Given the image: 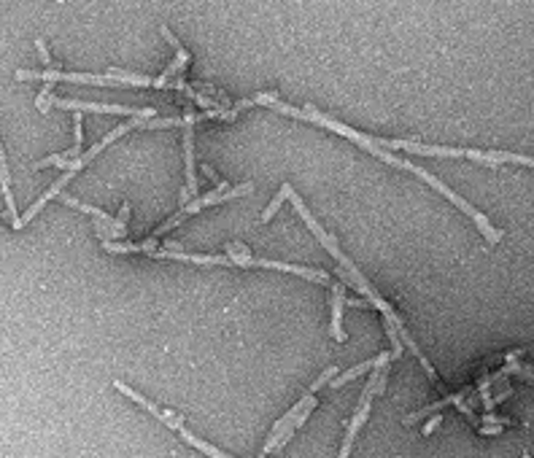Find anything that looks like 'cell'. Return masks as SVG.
Returning a JSON list of instances; mask_svg holds the SVG:
<instances>
[{
  "label": "cell",
  "mask_w": 534,
  "mask_h": 458,
  "mask_svg": "<svg viewBox=\"0 0 534 458\" xmlns=\"http://www.w3.org/2000/svg\"><path fill=\"white\" fill-rule=\"evenodd\" d=\"M254 191V184L251 181H246V184H241V187H216L213 191H208V194H197V197H192L186 205H181V208L176 210L165 224H160V227L154 229V235L157 237H162V235H167L173 227H178L181 221H184L186 216H192V213H197V210H203V208H211V205H219V203H227V200H235V197H243V194H251Z\"/></svg>",
  "instance_id": "obj_1"
},
{
  "label": "cell",
  "mask_w": 534,
  "mask_h": 458,
  "mask_svg": "<svg viewBox=\"0 0 534 458\" xmlns=\"http://www.w3.org/2000/svg\"><path fill=\"white\" fill-rule=\"evenodd\" d=\"M310 402H316V394H313V391H305V394L300 396V402H294V404L289 407L287 416H281L275 423H273V429H270V434H267L265 445H262V458L270 456V453H275L281 445H287L289 439L294 437V432H300V429H297V416L308 407Z\"/></svg>",
  "instance_id": "obj_2"
},
{
  "label": "cell",
  "mask_w": 534,
  "mask_h": 458,
  "mask_svg": "<svg viewBox=\"0 0 534 458\" xmlns=\"http://www.w3.org/2000/svg\"><path fill=\"white\" fill-rule=\"evenodd\" d=\"M52 105L57 108H68V111H92V113H119V116H144L151 119L157 116V108H127V105H111V103H84V100H62V97H52Z\"/></svg>",
  "instance_id": "obj_3"
},
{
  "label": "cell",
  "mask_w": 534,
  "mask_h": 458,
  "mask_svg": "<svg viewBox=\"0 0 534 458\" xmlns=\"http://www.w3.org/2000/svg\"><path fill=\"white\" fill-rule=\"evenodd\" d=\"M114 388H116L119 394L127 396V399H132V402H135L141 410H146L148 416H154L157 420H160V423H165L167 429L178 432V429L184 426V418H181V416H176V413H170V410H162V407H157L151 399H146L144 394H138L135 388H130V386H127V383H122V380H114Z\"/></svg>",
  "instance_id": "obj_4"
},
{
  "label": "cell",
  "mask_w": 534,
  "mask_h": 458,
  "mask_svg": "<svg viewBox=\"0 0 534 458\" xmlns=\"http://www.w3.org/2000/svg\"><path fill=\"white\" fill-rule=\"evenodd\" d=\"M82 127H84V113L76 111V113H73V148H68V151H62V154H52V157H46L41 162H36V170H43V167H62V170H68L70 159H76V157L82 154V143H84Z\"/></svg>",
  "instance_id": "obj_5"
},
{
  "label": "cell",
  "mask_w": 534,
  "mask_h": 458,
  "mask_svg": "<svg viewBox=\"0 0 534 458\" xmlns=\"http://www.w3.org/2000/svg\"><path fill=\"white\" fill-rule=\"evenodd\" d=\"M349 305V297H346V283H329V334L337 340V342H346V332H343V308Z\"/></svg>",
  "instance_id": "obj_6"
},
{
  "label": "cell",
  "mask_w": 534,
  "mask_h": 458,
  "mask_svg": "<svg viewBox=\"0 0 534 458\" xmlns=\"http://www.w3.org/2000/svg\"><path fill=\"white\" fill-rule=\"evenodd\" d=\"M60 200L68 205V208H76V210H82V213H86V216H92V219H100V221H105L108 229L114 232V240H122V237H127V224L119 221V219H114V216H108L105 210L95 208V205H86V203H79V200H73V197H60Z\"/></svg>",
  "instance_id": "obj_7"
},
{
  "label": "cell",
  "mask_w": 534,
  "mask_h": 458,
  "mask_svg": "<svg viewBox=\"0 0 534 458\" xmlns=\"http://www.w3.org/2000/svg\"><path fill=\"white\" fill-rule=\"evenodd\" d=\"M194 129L192 125L184 127V173H186V184L184 187L197 197L200 194V187H197V167H194Z\"/></svg>",
  "instance_id": "obj_8"
},
{
  "label": "cell",
  "mask_w": 534,
  "mask_h": 458,
  "mask_svg": "<svg viewBox=\"0 0 534 458\" xmlns=\"http://www.w3.org/2000/svg\"><path fill=\"white\" fill-rule=\"evenodd\" d=\"M367 418H370V404H356V410H353V416H351V420H349V429H346V437H343V445H340V456L337 458L351 456L353 439H356V434L362 432V426L367 423Z\"/></svg>",
  "instance_id": "obj_9"
},
{
  "label": "cell",
  "mask_w": 534,
  "mask_h": 458,
  "mask_svg": "<svg viewBox=\"0 0 534 458\" xmlns=\"http://www.w3.org/2000/svg\"><path fill=\"white\" fill-rule=\"evenodd\" d=\"M186 65H189V52H186L184 46H178V49H176V60L167 65V68L162 70V76L157 79V89H167L170 79H173V76H181Z\"/></svg>",
  "instance_id": "obj_10"
},
{
  "label": "cell",
  "mask_w": 534,
  "mask_h": 458,
  "mask_svg": "<svg viewBox=\"0 0 534 458\" xmlns=\"http://www.w3.org/2000/svg\"><path fill=\"white\" fill-rule=\"evenodd\" d=\"M176 434H178V437L184 439V442H189V445H192L194 450H200V453H206L208 458H232V456H227V453H222L219 448H213L211 442H206V439H200V437H197V434H192V432H189L186 426H181V429H178Z\"/></svg>",
  "instance_id": "obj_11"
},
{
  "label": "cell",
  "mask_w": 534,
  "mask_h": 458,
  "mask_svg": "<svg viewBox=\"0 0 534 458\" xmlns=\"http://www.w3.org/2000/svg\"><path fill=\"white\" fill-rule=\"evenodd\" d=\"M372 367H375V358H367V361H362V364H356V367H351V370H346V372H340V375L332 377V380H329V388H340V386L351 383L353 377L365 375V372L372 370Z\"/></svg>",
  "instance_id": "obj_12"
},
{
  "label": "cell",
  "mask_w": 534,
  "mask_h": 458,
  "mask_svg": "<svg viewBox=\"0 0 534 458\" xmlns=\"http://www.w3.org/2000/svg\"><path fill=\"white\" fill-rule=\"evenodd\" d=\"M103 248L108 253H144V240L141 243H122V240H103Z\"/></svg>",
  "instance_id": "obj_13"
},
{
  "label": "cell",
  "mask_w": 534,
  "mask_h": 458,
  "mask_svg": "<svg viewBox=\"0 0 534 458\" xmlns=\"http://www.w3.org/2000/svg\"><path fill=\"white\" fill-rule=\"evenodd\" d=\"M491 157L499 162V165H505V162H510V165H526V167H534V157H524V154H510V151H491Z\"/></svg>",
  "instance_id": "obj_14"
},
{
  "label": "cell",
  "mask_w": 534,
  "mask_h": 458,
  "mask_svg": "<svg viewBox=\"0 0 534 458\" xmlns=\"http://www.w3.org/2000/svg\"><path fill=\"white\" fill-rule=\"evenodd\" d=\"M122 84H135V86H157V79L151 76H135V73H124V70H111Z\"/></svg>",
  "instance_id": "obj_15"
},
{
  "label": "cell",
  "mask_w": 534,
  "mask_h": 458,
  "mask_svg": "<svg viewBox=\"0 0 534 458\" xmlns=\"http://www.w3.org/2000/svg\"><path fill=\"white\" fill-rule=\"evenodd\" d=\"M284 200H289V197H287V184L278 189V194H275V197L270 200V205H267V208L262 210V221H270V219H273V216L278 213V208L284 205Z\"/></svg>",
  "instance_id": "obj_16"
},
{
  "label": "cell",
  "mask_w": 534,
  "mask_h": 458,
  "mask_svg": "<svg viewBox=\"0 0 534 458\" xmlns=\"http://www.w3.org/2000/svg\"><path fill=\"white\" fill-rule=\"evenodd\" d=\"M52 89H54V84L52 81H46V86H43L41 92H38V97H36V108L41 111V113H49V108H52Z\"/></svg>",
  "instance_id": "obj_17"
},
{
  "label": "cell",
  "mask_w": 534,
  "mask_h": 458,
  "mask_svg": "<svg viewBox=\"0 0 534 458\" xmlns=\"http://www.w3.org/2000/svg\"><path fill=\"white\" fill-rule=\"evenodd\" d=\"M335 375H337V367H327V370H324V372L319 375V380H313V383H310L308 391H313V394H316L319 388H324V386H329V380H332Z\"/></svg>",
  "instance_id": "obj_18"
},
{
  "label": "cell",
  "mask_w": 534,
  "mask_h": 458,
  "mask_svg": "<svg viewBox=\"0 0 534 458\" xmlns=\"http://www.w3.org/2000/svg\"><path fill=\"white\" fill-rule=\"evenodd\" d=\"M440 423H443V416H440V413H437V416H429V420H427V423H424V429H421V434H424V437H429Z\"/></svg>",
  "instance_id": "obj_19"
},
{
  "label": "cell",
  "mask_w": 534,
  "mask_h": 458,
  "mask_svg": "<svg viewBox=\"0 0 534 458\" xmlns=\"http://www.w3.org/2000/svg\"><path fill=\"white\" fill-rule=\"evenodd\" d=\"M36 49H38V54H41L43 65H46V68H54V63H52V54H49V49H46V43H43L41 38L36 41Z\"/></svg>",
  "instance_id": "obj_20"
},
{
  "label": "cell",
  "mask_w": 534,
  "mask_h": 458,
  "mask_svg": "<svg viewBox=\"0 0 534 458\" xmlns=\"http://www.w3.org/2000/svg\"><path fill=\"white\" fill-rule=\"evenodd\" d=\"M224 253H229V256H235V253H248V248H246V243L235 240V243H227Z\"/></svg>",
  "instance_id": "obj_21"
},
{
  "label": "cell",
  "mask_w": 534,
  "mask_h": 458,
  "mask_svg": "<svg viewBox=\"0 0 534 458\" xmlns=\"http://www.w3.org/2000/svg\"><path fill=\"white\" fill-rule=\"evenodd\" d=\"M203 173H206V175L211 178V181H213V184H216V187H224L227 189V181H222V175H216L211 165H203Z\"/></svg>",
  "instance_id": "obj_22"
},
{
  "label": "cell",
  "mask_w": 534,
  "mask_h": 458,
  "mask_svg": "<svg viewBox=\"0 0 534 458\" xmlns=\"http://www.w3.org/2000/svg\"><path fill=\"white\" fill-rule=\"evenodd\" d=\"M116 219H119V221H124V224H127V219H130V205H127V203H124L122 208H119V213H116Z\"/></svg>",
  "instance_id": "obj_23"
}]
</instances>
